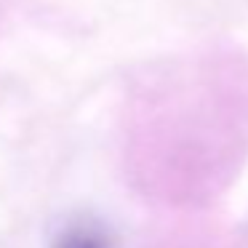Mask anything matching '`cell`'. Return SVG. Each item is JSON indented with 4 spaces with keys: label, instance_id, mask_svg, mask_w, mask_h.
Returning <instances> with one entry per match:
<instances>
[{
    "label": "cell",
    "instance_id": "1",
    "mask_svg": "<svg viewBox=\"0 0 248 248\" xmlns=\"http://www.w3.org/2000/svg\"><path fill=\"white\" fill-rule=\"evenodd\" d=\"M51 248H112L109 237L104 235L102 227L91 224V221H75V224L64 227L59 237L54 240Z\"/></svg>",
    "mask_w": 248,
    "mask_h": 248
}]
</instances>
